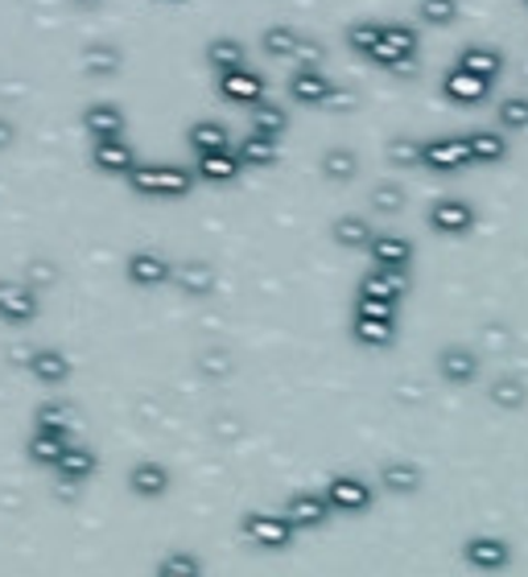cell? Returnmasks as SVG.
I'll list each match as a JSON object with an SVG mask.
<instances>
[{"instance_id": "cell-1", "label": "cell", "mask_w": 528, "mask_h": 577, "mask_svg": "<svg viewBox=\"0 0 528 577\" xmlns=\"http://www.w3.org/2000/svg\"><path fill=\"white\" fill-rule=\"evenodd\" d=\"M194 178L199 173L187 170V166H161V161H154V166H137V170L128 173V186L137 190V194H145V199H182V194L194 190Z\"/></svg>"}, {"instance_id": "cell-2", "label": "cell", "mask_w": 528, "mask_h": 577, "mask_svg": "<svg viewBox=\"0 0 528 577\" xmlns=\"http://www.w3.org/2000/svg\"><path fill=\"white\" fill-rule=\"evenodd\" d=\"M239 536L252 544V548H265V553H285L293 544V524L285 516H265V511H244L239 516Z\"/></svg>"}, {"instance_id": "cell-3", "label": "cell", "mask_w": 528, "mask_h": 577, "mask_svg": "<svg viewBox=\"0 0 528 577\" xmlns=\"http://www.w3.org/2000/svg\"><path fill=\"white\" fill-rule=\"evenodd\" d=\"M462 561L475 574H504L512 565V544L504 536H492V532H475L462 541Z\"/></svg>"}, {"instance_id": "cell-4", "label": "cell", "mask_w": 528, "mask_h": 577, "mask_svg": "<svg viewBox=\"0 0 528 577\" xmlns=\"http://www.w3.org/2000/svg\"><path fill=\"white\" fill-rule=\"evenodd\" d=\"M326 504H330V511H339V516H363V511L372 508V483H363V478L356 475H335L330 483H326Z\"/></svg>"}, {"instance_id": "cell-5", "label": "cell", "mask_w": 528, "mask_h": 577, "mask_svg": "<svg viewBox=\"0 0 528 577\" xmlns=\"http://www.w3.org/2000/svg\"><path fill=\"white\" fill-rule=\"evenodd\" d=\"M37 309H42V297L30 281H0V323L25 326L37 318Z\"/></svg>"}, {"instance_id": "cell-6", "label": "cell", "mask_w": 528, "mask_h": 577, "mask_svg": "<svg viewBox=\"0 0 528 577\" xmlns=\"http://www.w3.org/2000/svg\"><path fill=\"white\" fill-rule=\"evenodd\" d=\"M422 166L438 173H454L462 166H471V154H467V136H434V140H422Z\"/></svg>"}, {"instance_id": "cell-7", "label": "cell", "mask_w": 528, "mask_h": 577, "mask_svg": "<svg viewBox=\"0 0 528 577\" xmlns=\"http://www.w3.org/2000/svg\"><path fill=\"white\" fill-rule=\"evenodd\" d=\"M281 516L293 524V532H314V528H323L330 520V504H326L323 491H297L285 499Z\"/></svg>"}, {"instance_id": "cell-8", "label": "cell", "mask_w": 528, "mask_h": 577, "mask_svg": "<svg viewBox=\"0 0 528 577\" xmlns=\"http://www.w3.org/2000/svg\"><path fill=\"white\" fill-rule=\"evenodd\" d=\"M426 219L438 236H467L475 227V206L467 203V199H438V203L429 206Z\"/></svg>"}, {"instance_id": "cell-9", "label": "cell", "mask_w": 528, "mask_h": 577, "mask_svg": "<svg viewBox=\"0 0 528 577\" xmlns=\"http://www.w3.org/2000/svg\"><path fill=\"white\" fill-rule=\"evenodd\" d=\"M215 87H220V95L227 103H248V108H256L260 100H269V95H265V79H260L252 67L223 70L220 79H215Z\"/></svg>"}, {"instance_id": "cell-10", "label": "cell", "mask_w": 528, "mask_h": 577, "mask_svg": "<svg viewBox=\"0 0 528 577\" xmlns=\"http://www.w3.org/2000/svg\"><path fill=\"white\" fill-rule=\"evenodd\" d=\"M438 375H442L446 384H454V388L475 384V380H479V351H471V347H459V342L442 347V351H438Z\"/></svg>"}, {"instance_id": "cell-11", "label": "cell", "mask_w": 528, "mask_h": 577, "mask_svg": "<svg viewBox=\"0 0 528 577\" xmlns=\"http://www.w3.org/2000/svg\"><path fill=\"white\" fill-rule=\"evenodd\" d=\"M368 256H372L375 269H396V272H409L413 264V239L409 236H396V231H380L368 244Z\"/></svg>"}, {"instance_id": "cell-12", "label": "cell", "mask_w": 528, "mask_h": 577, "mask_svg": "<svg viewBox=\"0 0 528 577\" xmlns=\"http://www.w3.org/2000/svg\"><path fill=\"white\" fill-rule=\"evenodd\" d=\"M124 272H128V281L137 288H157V285H166V281H173V264L161 252H149V248H141V252L128 256Z\"/></svg>"}, {"instance_id": "cell-13", "label": "cell", "mask_w": 528, "mask_h": 577, "mask_svg": "<svg viewBox=\"0 0 528 577\" xmlns=\"http://www.w3.org/2000/svg\"><path fill=\"white\" fill-rule=\"evenodd\" d=\"M83 128L91 133V140H116L124 136V108L112 100H91L83 108Z\"/></svg>"}, {"instance_id": "cell-14", "label": "cell", "mask_w": 528, "mask_h": 577, "mask_svg": "<svg viewBox=\"0 0 528 577\" xmlns=\"http://www.w3.org/2000/svg\"><path fill=\"white\" fill-rule=\"evenodd\" d=\"M409 293V272H396V269H375L359 281V297H375V302H401Z\"/></svg>"}, {"instance_id": "cell-15", "label": "cell", "mask_w": 528, "mask_h": 577, "mask_svg": "<svg viewBox=\"0 0 528 577\" xmlns=\"http://www.w3.org/2000/svg\"><path fill=\"white\" fill-rule=\"evenodd\" d=\"M91 161H96V170H103V173H128L137 170L141 161H137V149L124 140V136H116V140H96L91 145Z\"/></svg>"}, {"instance_id": "cell-16", "label": "cell", "mask_w": 528, "mask_h": 577, "mask_svg": "<svg viewBox=\"0 0 528 577\" xmlns=\"http://www.w3.org/2000/svg\"><path fill=\"white\" fill-rule=\"evenodd\" d=\"M487 91H492V83H487V79H479V75H471V70H462V67H450L442 75V95L450 103L471 108V103L487 100Z\"/></svg>"}, {"instance_id": "cell-17", "label": "cell", "mask_w": 528, "mask_h": 577, "mask_svg": "<svg viewBox=\"0 0 528 577\" xmlns=\"http://www.w3.org/2000/svg\"><path fill=\"white\" fill-rule=\"evenodd\" d=\"M290 95L297 103H310V108H318V103H330L335 95V83L323 75V67H297L290 75Z\"/></svg>"}, {"instance_id": "cell-18", "label": "cell", "mask_w": 528, "mask_h": 577, "mask_svg": "<svg viewBox=\"0 0 528 577\" xmlns=\"http://www.w3.org/2000/svg\"><path fill=\"white\" fill-rule=\"evenodd\" d=\"M454 67L471 70V75H479V79L495 83V79L504 75V50H495V46H487V42H471V46H462L459 50Z\"/></svg>"}, {"instance_id": "cell-19", "label": "cell", "mask_w": 528, "mask_h": 577, "mask_svg": "<svg viewBox=\"0 0 528 577\" xmlns=\"http://www.w3.org/2000/svg\"><path fill=\"white\" fill-rule=\"evenodd\" d=\"M467 154H471V166H495L508 157V136L495 133V128H471L467 133Z\"/></svg>"}, {"instance_id": "cell-20", "label": "cell", "mask_w": 528, "mask_h": 577, "mask_svg": "<svg viewBox=\"0 0 528 577\" xmlns=\"http://www.w3.org/2000/svg\"><path fill=\"white\" fill-rule=\"evenodd\" d=\"M194 173H199L203 182H236L239 173H244V161L236 157V145H232V149H223V154L194 157Z\"/></svg>"}, {"instance_id": "cell-21", "label": "cell", "mask_w": 528, "mask_h": 577, "mask_svg": "<svg viewBox=\"0 0 528 577\" xmlns=\"http://www.w3.org/2000/svg\"><path fill=\"white\" fill-rule=\"evenodd\" d=\"M128 487H133V495H141V499H161V495L170 491V471H166L161 462H137V466L128 471Z\"/></svg>"}, {"instance_id": "cell-22", "label": "cell", "mask_w": 528, "mask_h": 577, "mask_svg": "<svg viewBox=\"0 0 528 577\" xmlns=\"http://www.w3.org/2000/svg\"><path fill=\"white\" fill-rule=\"evenodd\" d=\"M187 145L199 154H223V149H232V133L223 128L220 120H194L187 128Z\"/></svg>"}, {"instance_id": "cell-23", "label": "cell", "mask_w": 528, "mask_h": 577, "mask_svg": "<svg viewBox=\"0 0 528 577\" xmlns=\"http://www.w3.org/2000/svg\"><path fill=\"white\" fill-rule=\"evenodd\" d=\"M30 372H34L37 384H67L70 359L63 351H54V347H37L30 355Z\"/></svg>"}, {"instance_id": "cell-24", "label": "cell", "mask_w": 528, "mask_h": 577, "mask_svg": "<svg viewBox=\"0 0 528 577\" xmlns=\"http://www.w3.org/2000/svg\"><path fill=\"white\" fill-rule=\"evenodd\" d=\"M248 58V50H244V42L232 34H220L206 42V63L215 67V75H223V70H236V67H248L244 63Z\"/></svg>"}, {"instance_id": "cell-25", "label": "cell", "mask_w": 528, "mask_h": 577, "mask_svg": "<svg viewBox=\"0 0 528 577\" xmlns=\"http://www.w3.org/2000/svg\"><path fill=\"white\" fill-rule=\"evenodd\" d=\"M236 157L244 161V170H265V166H273L277 161V140L260 133H248L236 140Z\"/></svg>"}, {"instance_id": "cell-26", "label": "cell", "mask_w": 528, "mask_h": 577, "mask_svg": "<svg viewBox=\"0 0 528 577\" xmlns=\"http://www.w3.org/2000/svg\"><path fill=\"white\" fill-rule=\"evenodd\" d=\"M380 487L392 495H413L422 487V466H413V462H384L380 466Z\"/></svg>"}, {"instance_id": "cell-27", "label": "cell", "mask_w": 528, "mask_h": 577, "mask_svg": "<svg viewBox=\"0 0 528 577\" xmlns=\"http://www.w3.org/2000/svg\"><path fill=\"white\" fill-rule=\"evenodd\" d=\"M351 335L363 347H389L396 339V318H368V314H356L351 318Z\"/></svg>"}, {"instance_id": "cell-28", "label": "cell", "mask_w": 528, "mask_h": 577, "mask_svg": "<svg viewBox=\"0 0 528 577\" xmlns=\"http://www.w3.org/2000/svg\"><path fill=\"white\" fill-rule=\"evenodd\" d=\"M285 128H290V112H285L281 103L260 100V103L252 108V133L269 136V140H277V136L285 133Z\"/></svg>"}, {"instance_id": "cell-29", "label": "cell", "mask_w": 528, "mask_h": 577, "mask_svg": "<svg viewBox=\"0 0 528 577\" xmlns=\"http://www.w3.org/2000/svg\"><path fill=\"white\" fill-rule=\"evenodd\" d=\"M120 67H124V54H120L112 42H91V46L83 50L87 75H100V79H108V75H116Z\"/></svg>"}, {"instance_id": "cell-30", "label": "cell", "mask_w": 528, "mask_h": 577, "mask_svg": "<svg viewBox=\"0 0 528 577\" xmlns=\"http://www.w3.org/2000/svg\"><path fill=\"white\" fill-rule=\"evenodd\" d=\"M330 236H335L339 248H368L372 244V227H368L363 215H339L335 227H330Z\"/></svg>"}, {"instance_id": "cell-31", "label": "cell", "mask_w": 528, "mask_h": 577, "mask_svg": "<svg viewBox=\"0 0 528 577\" xmlns=\"http://www.w3.org/2000/svg\"><path fill=\"white\" fill-rule=\"evenodd\" d=\"M173 281H178V288L190 293V297H203V293L215 288V272L206 269V264H199V260H187L182 269H173Z\"/></svg>"}, {"instance_id": "cell-32", "label": "cell", "mask_w": 528, "mask_h": 577, "mask_svg": "<svg viewBox=\"0 0 528 577\" xmlns=\"http://www.w3.org/2000/svg\"><path fill=\"white\" fill-rule=\"evenodd\" d=\"M54 466H58V475L67 478V483H83V478L96 471V454L83 450V445H67V450H63V459L54 462Z\"/></svg>"}, {"instance_id": "cell-33", "label": "cell", "mask_w": 528, "mask_h": 577, "mask_svg": "<svg viewBox=\"0 0 528 577\" xmlns=\"http://www.w3.org/2000/svg\"><path fill=\"white\" fill-rule=\"evenodd\" d=\"M260 46H265V54H273V58H290V54H297V46H302V34L281 21V25H269V30L260 34Z\"/></svg>"}, {"instance_id": "cell-34", "label": "cell", "mask_w": 528, "mask_h": 577, "mask_svg": "<svg viewBox=\"0 0 528 577\" xmlns=\"http://www.w3.org/2000/svg\"><path fill=\"white\" fill-rule=\"evenodd\" d=\"M380 25H384V21H368V18H359V21H351V25H347V46H351V50L356 54H368V58H372L375 50H380Z\"/></svg>"}, {"instance_id": "cell-35", "label": "cell", "mask_w": 528, "mask_h": 577, "mask_svg": "<svg viewBox=\"0 0 528 577\" xmlns=\"http://www.w3.org/2000/svg\"><path fill=\"white\" fill-rule=\"evenodd\" d=\"M495 120H499L504 133H525L528 128V95H508V100H499Z\"/></svg>"}, {"instance_id": "cell-36", "label": "cell", "mask_w": 528, "mask_h": 577, "mask_svg": "<svg viewBox=\"0 0 528 577\" xmlns=\"http://www.w3.org/2000/svg\"><path fill=\"white\" fill-rule=\"evenodd\" d=\"M154 577H203V561L190 557V553H170V557L157 561Z\"/></svg>"}, {"instance_id": "cell-37", "label": "cell", "mask_w": 528, "mask_h": 577, "mask_svg": "<svg viewBox=\"0 0 528 577\" xmlns=\"http://www.w3.org/2000/svg\"><path fill=\"white\" fill-rule=\"evenodd\" d=\"M459 18V0H417V21L426 25H450Z\"/></svg>"}, {"instance_id": "cell-38", "label": "cell", "mask_w": 528, "mask_h": 577, "mask_svg": "<svg viewBox=\"0 0 528 577\" xmlns=\"http://www.w3.org/2000/svg\"><path fill=\"white\" fill-rule=\"evenodd\" d=\"M37 462H58L63 459V450H67V433H50V429H37L34 442H30Z\"/></svg>"}, {"instance_id": "cell-39", "label": "cell", "mask_w": 528, "mask_h": 577, "mask_svg": "<svg viewBox=\"0 0 528 577\" xmlns=\"http://www.w3.org/2000/svg\"><path fill=\"white\" fill-rule=\"evenodd\" d=\"M525 396H528V388L516 380V375H504V380H495L492 384V400L499 408H520L525 405Z\"/></svg>"}, {"instance_id": "cell-40", "label": "cell", "mask_w": 528, "mask_h": 577, "mask_svg": "<svg viewBox=\"0 0 528 577\" xmlns=\"http://www.w3.org/2000/svg\"><path fill=\"white\" fill-rule=\"evenodd\" d=\"M323 170L335 178V182H347L351 173H356V154L351 149H330V154L323 157Z\"/></svg>"}, {"instance_id": "cell-41", "label": "cell", "mask_w": 528, "mask_h": 577, "mask_svg": "<svg viewBox=\"0 0 528 577\" xmlns=\"http://www.w3.org/2000/svg\"><path fill=\"white\" fill-rule=\"evenodd\" d=\"M389 157L396 166H422V140H409V136H401V140H392Z\"/></svg>"}, {"instance_id": "cell-42", "label": "cell", "mask_w": 528, "mask_h": 577, "mask_svg": "<svg viewBox=\"0 0 528 577\" xmlns=\"http://www.w3.org/2000/svg\"><path fill=\"white\" fill-rule=\"evenodd\" d=\"M372 203L380 206V211H401V206H405V190L392 186V182H375Z\"/></svg>"}, {"instance_id": "cell-43", "label": "cell", "mask_w": 528, "mask_h": 577, "mask_svg": "<svg viewBox=\"0 0 528 577\" xmlns=\"http://www.w3.org/2000/svg\"><path fill=\"white\" fill-rule=\"evenodd\" d=\"M297 54L306 58L302 67H318V58H323V46H318V42H306V37H302V46H297Z\"/></svg>"}, {"instance_id": "cell-44", "label": "cell", "mask_w": 528, "mask_h": 577, "mask_svg": "<svg viewBox=\"0 0 528 577\" xmlns=\"http://www.w3.org/2000/svg\"><path fill=\"white\" fill-rule=\"evenodd\" d=\"M13 140H18V124L9 116H0V149H9Z\"/></svg>"}, {"instance_id": "cell-45", "label": "cell", "mask_w": 528, "mask_h": 577, "mask_svg": "<svg viewBox=\"0 0 528 577\" xmlns=\"http://www.w3.org/2000/svg\"><path fill=\"white\" fill-rule=\"evenodd\" d=\"M525 4H528V0H525Z\"/></svg>"}]
</instances>
